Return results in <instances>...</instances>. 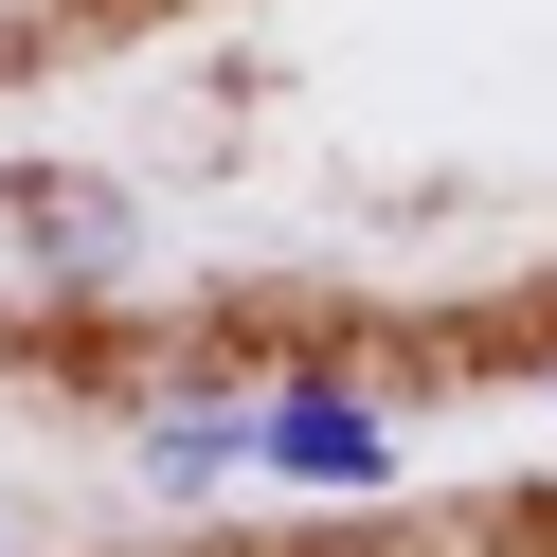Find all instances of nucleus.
<instances>
[{
	"mask_svg": "<svg viewBox=\"0 0 557 557\" xmlns=\"http://www.w3.org/2000/svg\"><path fill=\"white\" fill-rule=\"evenodd\" d=\"M252 468H288V485H396V432H377L360 396H288V413H252Z\"/></svg>",
	"mask_w": 557,
	"mask_h": 557,
	"instance_id": "1",
	"label": "nucleus"
},
{
	"mask_svg": "<svg viewBox=\"0 0 557 557\" xmlns=\"http://www.w3.org/2000/svg\"><path fill=\"white\" fill-rule=\"evenodd\" d=\"M145 468H162V485H216V468H252V413H162V432H145Z\"/></svg>",
	"mask_w": 557,
	"mask_h": 557,
	"instance_id": "2",
	"label": "nucleus"
}]
</instances>
